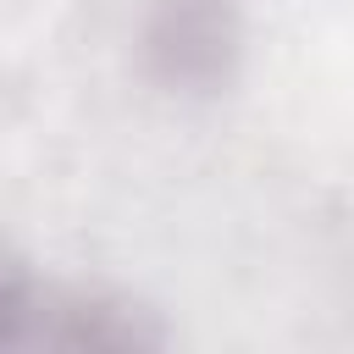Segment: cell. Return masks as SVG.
<instances>
[{
  "instance_id": "cell-1",
  "label": "cell",
  "mask_w": 354,
  "mask_h": 354,
  "mask_svg": "<svg viewBox=\"0 0 354 354\" xmlns=\"http://www.w3.org/2000/svg\"><path fill=\"white\" fill-rule=\"evenodd\" d=\"M249 55L243 0H144L138 11V66L160 94L216 100L238 83Z\"/></svg>"
},
{
  "instance_id": "cell-2",
  "label": "cell",
  "mask_w": 354,
  "mask_h": 354,
  "mask_svg": "<svg viewBox=\"0 0 354 354\" xmlns=\"http://www.w3.org/2000/svg\"><path fill=\"white\" fill-rule=\"evenodd\" d=\"M171 332L160 326V315L127 293L111 288H44V310H39V332L33 348H55V354H144L160 348Z\"/></svg>"
},
{
  "instance_id": "cell-3",
  "label": "cell",
  "mask_w": 354,
  "mask_h": 354,
  "mask_svg": "<svg viewBox=\"0 0 354 354\" xmlns=\"http://www.w3.org/2000/svg\"><path fill=\"white\" fill-rule=\"evenodd\" d=\"M39 310H44V288L0 254V348H33Z\"/></svg>"
}]
</instances>
